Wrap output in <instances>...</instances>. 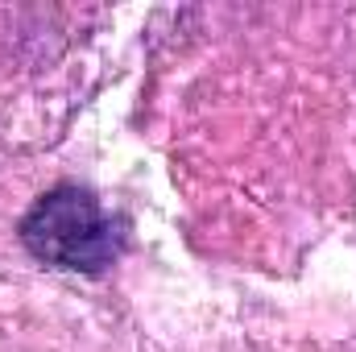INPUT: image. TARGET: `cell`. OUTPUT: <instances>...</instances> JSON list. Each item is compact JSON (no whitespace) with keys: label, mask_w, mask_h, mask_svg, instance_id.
Returning a JSON list of instances; mask_svg holds the SVG:
<instances>
[{"label":"cell","mask_w":356,"mask_h":352,"mask_svg":"<svg viewBox=\"0 0 356 352\" xmlns=\"http://www.w3.org/2000/svg\"><path fill=\"white\" fill-rule=\"evenodd\" d=\"M21 245L50 269L67 273H104L120 262L129 249V220L112 216L88 186L63 182L33 199V207L21 216Z\"/></svg>","instance_id":"1"}]
</instances>
